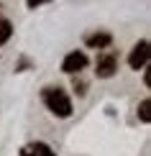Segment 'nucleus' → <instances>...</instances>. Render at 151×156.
<instances>
[{"mask_svg":"<svg viewBox=\"0 0 151 156\" xmlns=\"http://www.w3.org/2000/svg\"><path fill=\"white\" fill-rule=\"evenodd\" d=\"M84 67H87V56H84L82 51H72V54H67L64 62H62V69L67 74H77V72H82Z\"/></svg>","mask_w":151,"mask_h":156,"instance_id":"obj_3","label":"nucleus"},{"mask_svg":"<svg viewBox=\"0 0 151 156\" xmlns=\"http://www.w3.org/2000/svg\"><path fill=\"white\" fill-rule=\"evenodd\" d=\"M44 3H51V0H26L28 8H38V5H44Z\"/></svg>","mask_w":151,"mask_h":156,"instance_id":"obj_9","label":"nucleus"},{"mask_svg":"<svg viewBox=\"0 0 151 156\" xmlns=\"http://www.w3.org/2000/svg\"><path fill=\"white\" fill-rule=\"evenodd\" d=\"M13 36V26H10V21H0V46H3L5 41Z\"/></svg>","mask_w":151,"mask_h":156,"instance_id":"obj_7","label":"nucleus"},{"mask_svg":"<svg viewBox=\"0 0 151 156\" xmlns=\"http://www.w3.org/2000/svg\"><path fill=\"white\" fill-rule=\"evenodd\" d=\"M115 69H118V59H115L113 54H100V56H97V62H95V72H97V77L108 80V77L115 74Z\"/></svg>","mask_w":151,"mask_h":156,"instance_id":"obj_2","label":"nucleus"},{"mask_svg":"<svg viewBox=\"0 0 151 156\" xmlns=\"http://www.w3.org/2000/svg\"><path fill=\"white\" fill-rule=\"evenodd\" d=\"M146 62H149V41H138L128 56V64H131V69H143Z\"/></svg>","mask_w":151,"mask_h":156,"instance_id":"obj_4","label":"nucleus"},{"mask_svg":"<svg viewBox=\"0 0 151 156\" xmlns=\"http://www.w3.org/2000/svg\"><path fill=\"white\" fill-rule=\"evenodd\" d=\"M74 90H77L80 95H84V82H77V80H74Z\"/></svg>","mask_w":151,"mask_h":156,"instance_id":"obj_10","label":"nucleus"},{"mask_svg":"<svg viewBox=\"0 0 151 156\" xmlns=\"http://www.w3.org/2000/svg\"><path fill=\"white\" fill-rule=\"evenodd\" d=\"M84 41H87L90 49H108L110 41H113V36H110V34H92V36L84 38Z\"/></svg>","mask_w":151,"mask_h":156,"instance_id":"obj_6","label":"nucleus"},{"mask_svg":"<svg viewBox=\"0 0 151 156\" xmlns=\"http://www.w3.org/2000/svg\"><path fill=\"white\" fill-rule=\"evenodd\" d=\"M21 156H56L46 144H28L21 148Z\"/></svg>","mask_w":151,"mask_h":156,"instance_id":"obj_5","label":"nucleus"},{"mask_svg":"<svg viewBox=\"0 0 151 156\" xmlns=\"http://www.w3.org/2000/svg\"><path fill=\"white\" fill-rule=\"evenodd\" d=\"M41 97H44L46 108L54 115H59V118H69L72 115V100H69V95L64 92L62 87H44Z\"/></svg>","mask_w":151,"mask_h":156,"instance_id":"obj_1","label":"nucleus"},{"mask_svg":"<svg viewBox=\"0 0 151 156\" xmlns=\"http://www.w3.org/2000/svg\"><path fill=\"white\" fill-rule=\"evenodd\" d=\"M138 118H141L143 123L151 120V100H143L141 105H138Z\"/></svg>","mask_w":151,"mask_h":156,"instance_id":"obj_8","label":"nucleus"}]
</instances>
